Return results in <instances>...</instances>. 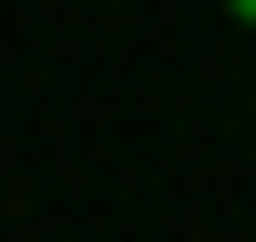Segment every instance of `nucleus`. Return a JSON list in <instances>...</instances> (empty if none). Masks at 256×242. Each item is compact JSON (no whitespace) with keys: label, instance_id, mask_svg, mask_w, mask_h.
Instances as JSON below:
<instances>
[{"label":"nucleus","instance_id":"1","mask_svg":"<svg viewBox=\"0 0 256 242\" xmlns=\"http://www.w3.org/2000/svg\"><path fill=\"white\" fill-rule=\"evenodd\" d=\"M230 27H256V0H230Z\"/></svg>","mask_w":256,"mask_h":242}]
</instances>
